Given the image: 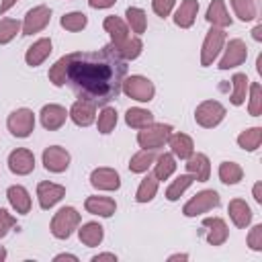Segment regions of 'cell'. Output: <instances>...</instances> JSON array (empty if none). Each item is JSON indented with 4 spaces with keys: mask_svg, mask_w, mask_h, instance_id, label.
I'll return each instance as SVG.
<instances>
[{
    "mask_svg": "<svg viewBox=\"0 0 262 262\" xmlns=\"http://www.w3.org/2000/svg\"><path fill=\"white\" fill-rule=\"evenodd\" d=\"M127 76V61L119 55L115 45H104L98 51L70 53L66 84L82 100L96 106H106L123 92Z\"/></svg>",
    "mask_w": 262,
    "mask_h": 262,
    "instance_id": "6da1fadb",
    "label": "cell"
},
{
    "mask_svg": "<svg viewBox=\"0 0 262 262\" xmlns=\"http://www.w3.org/2000/svg\"><path fill=\"white\" fill-rule=\"evenodd\" d=\"M172 135V127L166 123H151L137 133V143L143 149H160L164 143H168V137Z\"/></svg>",
    "mask_w": 262,
    "mask_h": 262,
    "instance_id": "7a4b0ae2",
    "label": "cell"
},
{
    "mask_svg": "<svg viewBox=\"0 0 262 262\" xmlns=\"http://www.w3.org/2000/svg\"><path fill=\"white\" fill-rule=\"evenodd\" d=\"M80 225V213L74 207H61L51 219V233L57 239H68Z\"/></svg>",
    "mask_w": 262,
    "mask_h": 262,
    "instance_id": "3957f363",
    "label": "cell"
},
{
    "mask_svg": "<svg viewBox=\"0 0 262 262\" xmlns=\"http://www.w3.org/2000/svg\"><path fill=\"white\" fill-rule=\"evenodd\" d=\"M129 98L139 100V102H149L156 94V88L151 84L149 78L145 76H129L123 80V88H121Z\"/></svg>",
    "mask_w": 262,
    "mask_h": 262,
    "instance_id": "277c9868",
    "label": "cell"
},
{
    "mask_svg": "<svg viewBox=\"0 0 262 262\" xmlns=\"http://www.w3.org/2000/svg\"><path fill=\"white\" fill-rule=\"evenodd\" d=\"M223 119H225V106L219 100H205L194 111V121L205 129L217 127Z\"/></svg>",
    "mask_w": 262,
    "mask_h": 262,
    "instance_id": "5b68a950",
    "label": "cell"
},
{
    "mask_svg": "<svg viewBox=\"0 0 262 262\" xmlns=\"http://www.w3.org/2000/svg\"><path fill=\"white\" fill-rule=\"evenodd\" d=\"M225 45V31L219 27H211L205 41H203V49H201V66H211L217 55L221 53Z\"/></svg>",
    "mask_w": 262,
    "mask_h": 262,
    "instance_id": "8992f818",
    "label": "cell"
},
{
    "mask_svg": "<svg viewBox=\"0 0 262 262\" xmlns=\"http://www.w3.org/2000/svg\"><path fill=\"white\" fill-rule=\"evenodd\" d=\"M6 125H8V131L14 135V137H29L35 129V115L33 111L29 108H16L8 115L6 119Z\"/></svg>",
    "mask_w": 262,
    "mask_h": 262,
    "instance_id": "52a82bcc",
    "label": "cell"
},
{
    "mask_svg": "<svg viewBox=\"0 0 262 262\" xmlns=\"http://www.w3.org/2000/svg\"><path fill=\"white\" fill-rule=\"evenodd\" d=\"M219 201H221V199H219L217 190H201V192H196V194L184 205L182 213H184L186 217H196V215H201V213H207V211L219 207Z\"/></svg>",
    "mask_w": 262,
    "mask_h": 262,
    "instance_id": "ba28073f",
    "label": "cell"
},
{
    "mask_svg": "<svg viewBox=\"0 0 262 262\" xmlns=\"http://www.w3.org/2000/svg\"><path fill=\"white\" fill-rule=\"evenodd\" d=\"M51 20V8L45 4H39L35 8H31L23 20V35H33L43 31Z\"/></svg>",
    "mask_w": 262,
    "mask_h": 262,
    "instance_id": "9c48e42d",
    "label": "cell"
},
{
    "mask_svg": "<svg viewBox=\"0 0 262 262\" xmlns=\"http://www.w3.org/2000/svg\"><path fill=\"white\" fill-rule=\"evenodd\" d=\"M246 57H248V47H246V43L242 41V39H231L229 43H227V47H225V53H223V57H221V61H219V70H229V68H237V66H242L244 61H246Z\"/></svg>",
    "mask_w": 262,
    "mask_h": 262,
    "instance_id": "30bf717a",
    "label": "cell"
},
{
    "mask_svg": "<svg viewBox=\"0 0 262 262\" xmlns=\"http://www.w3.org/2000/svg\"><path fill=\"white\" fill-rule=\"evenodd\" d=\"M8 168L12 174H18V176H27L33 172L35 168V156L31 149H25V147H18L14 151H10L8 156Z\"/></svg>",
    "mask_w": 262,
    "mask_h": 262,
    "instance_id": "8fae6325",
    "label": "cell"
},
{
    "mask_svg": "<svg viewBox=\"0 0 262 262\" xmlns=\"http://www.w3.org/2000/svg\"><path fill=\"white\" fill-rule=\"evenodd\" d=\"M43 166L47 172H66L70 166V154L59 145H51L43 151Z\"/></svg>",
    "mask_w": 262,
    "mask_h": 262,
    "instance_id": "7c38bea8",
    "label": "cell"
},
{
    "mask_svg": "<svg viewBox=\"0 0 262 262\" xmlns=\"http://www.w3.org/2000/svg\"><path fill=\"white\" fill-rule=\"evenodd\" d=\"M66 194V186L55 184V182H39L37 184V199H39V207L41 209H51L53 205H57Z\"/></svg>",
    "mask_w": 262,
    "mask_h": 262,
    "instance_id": "4fadbf2b",
    "label": "cell"
},
{
    "mask_svg": "<svg viewBox=\"0 0 262 262\" xmlns=\"http://www.w3.org/2000/svg\"><path fill=\"white\" fill-rule=\"evenodd\" d=\"M68 117L78 125V127H88L94 123L96 119V104L88 102V100H76L68 113Z\"/></svg>",
    "mask_w": 262,
    "mask_h": 262,
    "instance_id": "5bb4252c",
    "label": "cell"
},
{
    "mask_svg": "<svg viewBox=\"0 0 262 262\" xmlns=\"http://www.w3.org/2000/svg\"><path fill=\"white\" fill-rule=\"evenodd\" d=\"M90 184L98 190H117L121 186V178L113 168H96L90 174Z\"/></svg>",
    "mask_w": 262,
    "mask_h": 262,
    "instance_id": "9a60e30c",
    "label": "cell"
},
{
    "mask_svg": "<svg viewBox=\"0 0 262 262\" xmlns=\"http://www.w3.org/2000/svg\"><path fill=\"white\" fill-rule=\"evenodd\" d=\"M102 27H104V31L108 33V37H111V43L115 45V47H121L127 39H129V27H127V23L123 20V18H119V16H106L104 18V23H102Z\"/></svg>",
    "mask_w": 262,
    "mask_h": 262,
    "instance_id": "2e32d148",
    "label": "cell"
},
{
    "mask_svg": "<svg viewBox=\"0 0 262 262\" xmlns=\"http://www.w3.org/2000/svg\"><path fill=\"white\" fill-rule=\"evenodd\" d=\"M39 117H41V125H43L45 129L55 131V129H59V127L66 123L68 111H66L63 106H59V104H45V106L41 108Z\"/></svg>",
    "mask_w": 262,
    "mask_h": 262,
    "instance_id": "e0dca14e",
    "label": "cell"
},
{
    "mask_svg": "<svg viewBox=\"0 0 262 262\" xmlns=\"http://www.w3.org/2000/svg\"><path fill=\"white\" fill-rule=\"evenodd\" d=\"M203 227H207V242L211 246L225 244V239L229 235V229H227V225H225V221L221 217H207V219H203Z\"/></svg>",
    "mask_w": 262,
    "mask_h": 262,
    "instance_id": "ac0fdd59",
    "label": "cell"
},
{
    "mask_svg": "<svg viewBox=\"0 0 262 262\" xmlns=\"http://www.w3.org/2000/svg\"><path fill=\"white\" fill-rule=\"evenodd\" d=\"M186 170L188 174L194 176L196 182H207L209 180V174H211V164H209V158L205 154H190L186 158Z\"/></svg>",
    "mask_w": 262,
    "mask_h": 262,
    "instance_id": "d6986e66",
    "label": "cell"
},
{
    "mask_svg": "<svg viewBox=\"0 0 262 262\" xmlns=\"http://www.w3.org/2000/svg\"><path fill=\"white\" fill-rule=\"evenodd\" d=\"M84 207L88 213L98 215V217H111L117 211V203L111 196H88L84 201Z\"/></svg>",
    "mask_w": 262,
    "mask_h": 262,
    "instance_id": "ffe728a7",
    "label": "cell"
},
{
    "mask_svg": "<svg viewBox=\"0 0 262 262\" xmlns=\"http://www.w3.org/2000/svg\"><path fill=\"white\" fill-rule=\"evenodd\" d=\"M49 53H51V39H39L27 49L25 61H27V66L35 68V66H41L49 57Z\"/></svg>",
    "mask_w": 262,
    "mask_h": 262,
    "instance_id": "44dd1931",
    "label": "cell"
},
{
    "mask_svg": "<svg viewBox=\"0 0 262 262\" xmlns=\"http://www.w3.org/2000/svg\"><path fill=\"white\" fill-rule=\"evenodd\" d=\"M227 213H229V217H231L233 225H235V227H239V229L248 227V225H250V221H252V211H250L248 203H246V201H242V199H233V201H229Z\"/></svg>",
    "mask_w": 262,
    "mask_h": 262,
    "instance_id": "7402d4cb",
    "label": "cell"
},
{
    "mask_svg": "<svg viewBox=\"0 0 262 262\" xmlns=\"http://www.w3.org/2000/svg\"><path fill=\"white\" fill-rule=\"evenodd\" d=\"M168 145L172 149V156L180 158V160H186L194 151V143L186 133H172L168 137Z\"/></svg>",
    "mask_w": 262,
    "mask_h": 262,
    "instance_id": "603a6c76",
    "label": "cell"
},
{
    "mask_svg": "<svg viewBox=\"0 0 262 262\" xmlns=\"http://www.w3.org/2000/svg\"><path fill=\"white\" fill-rule=\"evenodd\" d=\"M6 196H8V203L12 205V209H14L16 213L25 215V213L31 211V196H29V192H27L25 186H20V184L10 186V188L6 190Z\"/></svg>",
    "mask_w": 262,
    "mask_h": 262,
    "instance_id": "cb8c5ba5",
    "label": "cell"
},
{
    "mask_svg": "<svg viewBox=\"0 0 262 262\" xmlns=\"http://www.w3.org/2000/svg\"><path fill=\"white\" fill-rule=\"evenodd\" d=\"M196 12H199V2L196 0H182L178 10L174 12V23L180 29H188V27H192V23L196 18Z\"/></svg>",
    "mask_w": 262,
    "mask_h": 262,
    "instance_id": "d4e9b609",
    "label": "cell"
},
{
    "mask_svg": "<svg viewBox=\"0 0 262 262\" xmlns=\"http://www.w3.org/2000/svg\"><path fill=\"white\" fill-rule=\"evenodd\" d=\"M205 18H207L213 27H219V29H225V27L231 25V16L227 14L223 0H213V2L209 4V8H207Z\"/></svg>",
    "mask_w": 262,
    "mask_h": 262,
    "instance_id": "484cf974",
    "label": "cell"
},
{
    "mask_svg": "<svg viewBox=\"0 0 262 262\" xmlns=\"http://www.w3.org/2000/svg\"><path fill=\"white\" fill-rule=\"evenodd\" d=\"M78 237H80V242H82L84 246L96 248V246L102 242V237H104V229H102L100 223L90 221V223H84V225L78 229Z\"/></svg>",
    "mask_w": 262,
    "mask_h": 262,
    "instance_id": "4316f807",
    "label": "cell"
},
{
    "mask_svg": "<svg viewBox=\"0 0 262 262\" xmlns=\"http://www.w3.org/2000/svg\"><path fill=\"white\" fill-rule=\"evenodd\" d=\"M158 151H160V149H141V151H137V154L131 158V162H129V170L135 172V174L147 172V168L156 162Z\"/></svg>",
    "mask_w": 262,
    "mask_h": 262,
    "instance_id": "83f0119b",
    "label": "cell"
},
{
    "mask_svg": "<svg viewBox=\"0 0 262 262\" xmlns=\"http://www.w3.org/2000/svg\"><path fill=\"white\" fill-rule=\"evenodd\" d=\"M174 170H176L174 156L172 154H166V151L164 154H158V158L154 162V176L158 180H166V178H170L174 174Z\"/></svg>",
    "mask_w": 262,
    "mask_h": 262,
    "instance_id": "f1b7e54d",
    "label": "cell"
},
{
    "mask_svg": "<svg viewBox=\"0 0 262 262\" xmlns=\"http://www.w3.org/2000/svg\"><path fill=\"white\" fill-rule=\"evenodd\" d=\"M125 123L129 127H133V129H143V127L154 123V115L149 111H145V108L135 106V108H129L125 113Z\"/></svg>",
    "mask_w": 262,
    "mask_h": 262,
    "instance_id": "f546056e",
    "label": "cell"
},
{
    "mask_svg": "<svg viewBox=\"0 0 262 262\" xmlns=\"http://www.w3.org/2000/svg\"><path fill=\"white\" fill-rule=\"evenodd\" d=\"M260 143H262V127H250L237 135V145L246 151L258 149Z\"/></svg>",
    "mask_w": 262,
    "mask_h": 262,
    "instance_id": "4dcf8cb0",
    "label": "cell"
},
{
    "mask_svg": "<svg viewBox=\"0 0 262 262\" xmlns=\"http://www.w3.org/2000/svg\"><path fill=\"white\" fill-rule=\"evenodd\" d=\"M231 84H233V90H231V104L239 106V104H244V100H246V96H248L250 80H248L246 74H233Z\"/></svg>",
    "mask_w": 262,
    "mask_h": 262,
    "instance_id": "1f68e13d",
    "label": "cell"
},
{
    "mask_svg": "<svg viewBox=\"0 0 262 262\" xmlns=\"http://www.w3.org/2000/svg\"><path fill=\"white\" fill-rule=\"evenodd\" d=\"M125 16H127V25L131 27V31L139 37L141 33H145V27H147V16L141 8H135V6H129L125 10Z\"/></svg>",
    "mask_w": 262,
    "mask_h": 262,
    "instance_id": "d6a6232c",
    "label": "cell"
},
{
    "mask_svg": "<svg viewBox=\"0 0 262 262\" xmlns=\"http://www.w3.org/2000/svg\"><path fill=\"white\" fill-rule=\"evenodd\" d=\"M244 176V170L235 162H221L219 164V178L223 184H237Z\"/></svg>",
    "mask_w": 262,
    "mask_h": 262,
    "instance_id": "836d02e7",
    "label": "cell"
},
{
    "mask_svg": "<svg viewBox=\"0 0 262 262\" xmlns=\"http://www.w3.org/2000/svg\"><path fill=\"white\" fill-rule=\"evenodd\" d=\"M158 182H160V180H158L154 174H147V176L141 180L139 188H137V194H135L137 203H149V201L156 196V192H158Z\"/></svg>",
    "mask_w": 262,
    "mask_h": 262,
    "instance_id": "e575fe53",
    "label": "cell"
},
{
    "mask_svg": "<svg viewBox=\"0 0 262 262\" xmlns=\"http://www.w3.org/2000/svg\"><path fill=\"white\" fill-rule=\"evenodd\" d=\"M192 182H194V176H192V174H182V176H178V178L166 188V199H168V201H178V199L184 194V190H186Z\"/></svg>",
    "mask_w": 262,
    "mask_h": 262,
    "instance_id": "d590c367",
    "label": "cell"
},
{
    "mask_svg": "<svg viewBox=\"0 0 262 262\" xmlns=\"http://www.w3.org/2000/svg\"><path fill=\"white\" fill-rule=\"evenodd\" d=\"M68 61H70V53L59 57L51 68H49V82L53 86H63L66 84V74H68Z\"/></svg>",
    "mask_w": 262,
    "mask_h": 262,
    "instance_id": "8d00e7d4",
    "label": "cell"
},
{
    "mask_svg": "<svg viewBox=\"0 0 262 262\" xmlns=\"http://www.w3.org/2000/svg\"><path fill=\"white\" fill-rule=\"evenodd\" d=\"M115 49L119 51V55H121L125 61H131V59L139 57V53H141V49H143V43H141L139 37H129L121 47H115Z\"/></svg>",
    "mask_w": 262,
    "mask_h": 262,
    "instance_id": "74e56055",
    "label": "cell"
},
{
    "mask_svg": "<svg viewBox=\"0 0 262 262\" xmlns=\"http://www.w3.org/2000/svg\"><path fill=\"white\" fill-rule=\"evenodd\" d=\"M59 25H61L66 31L76 33V31H82V29L88 25V16H86L84 12H68V14L61 16Z\"/></svg>",
    "mask_w": 262,
    "mask_h": 262,
    "instance_id": "f35d334b",
    "label": "cell"
},
{
    "mask_svg": "<svg viewBox=\"0 0 262 262\" xmlns=\"http://www.w3.org/2000/svg\"><path fill=\"white\" fill-rule=\"evenodd\" d=\"M96 125H98V131L100 133H111L113 129H115V125H117V111L113 108V106H104L100 113H98V121H96Z\"/></svg>",
    "mask_w": 262,
    "mask_h": 262,
    "instance_id": "ab89813d",
    "label": "cell"
},
{
    "mask_svg": "<svg viewBox=\"0 0 262 262\" xmlns=\"http://www.w3.org/2000/svg\"><path fill=\"white\" fill-rule=\"evenodd\" d=\"M231 8L244 23L256 18V2L254 0H231Z\"/></svg>",
    "mask_w": 262,
    "mask_h": 262,
    "instance_id": "60d3db41",
    "label": "cell"
},
{
    "mask_svg": "<svg viewBox=\"0 0 262 262\" xmlns=\"http://www.w3.org/2000/svg\"><path fill=\"white\" fill-rule=\"evenodd\" d=\"M248 92H250V104H248V111L252 117H260L262 115V86L258 82H252L248 86Z\"/></svg>",
    "mask_w": 262,
    "mask_h": 262,
    "instance_id": "b9f144b4",
    "label": "cell"
},
{
    "mask_svg": "<svg viewBox=\"0 0 262 262\" xmlns=\"http://www.w3.org/2000/svg\"><path fill=\"white\" fill-rule=\"evenodd\" d=\"M18 31H20V23L18 20H14V18H2L0 20V45L12 41Z\"/></svg>",
    "mask_w": 262,
    "mask_h": 262,
    "instance_id": "7bdbcfd3",
    "label": "cell"
},
{
    "mask_svg": "<svg viewBox=\"0 0 262 262\" xmlns=\"http://www.w3.org/2000/svg\"><path fill=\"white\" fill-rule=\"evenodd\" d=\"M248 246L254 252H262V225H254L248 233Z\"/></svg>",
    "mask_w": 262,
    "mask_h": 262,
    "instance_id": "ee69618b",
    "label": "cell"
},
{
    "mask_svg": "<svg viewBox=\"0 0 262 262\" xmlns=\"http://www.w3.org/2000/svg\"><path fill=\"white\" fill-rule=\"evenodd\" d=\"M174 4H176V0H151L154 12H156L158 16H162V18H166V16L172 12Z\"/></svg>",
    "mask_w": 262,
    "mask_h": 262,
    "instance_id": "f6af8a7d",
    "label": "cell"
},
{
    "mask_svg": "<svg viewBox=\"0 0 262 262\" xmlns=\"http://www.w3.org/2000/svg\"><path fill=\"white\" fill-rule=\"evenodd\" d=\"M14 225H16V219L6 209H0V237H4L8 233V229H12Z\"/></svg>",
    "mask_w": 262,
    "mask_h": 262,
    "instance_id": "bcb514c9",
    "label": "cell"
},
{
    "mask_svg": "<svg viewBox=\"0 0 262 262\" xmlns=\"http://www.w3.org/2000/svg\"><path fill=\"white\" fill-rule=\"evenodd\" d=\"M117 0H88V4L92 6V8H108V6H113Z\"/></svg>",
    "mask_w": 262,
    "mask_h": 262,
    "instance_id": "7dc6e473",
    "label": "cell"
},
{
    "mask_svg": "<svg viewBox=\"0 0 262 262\" xmlns=\"http://www.w3.org/2000/svg\"><path fill=\"white\" fill-rule=\"evenodd\" d=\"M104 260H108V262H117V256H115V254H111V252H106V254H98V256H92V262H104Z\"/></svg>",
    "mask_w": 262,
    "mask_h": 262,
    "instance_id": "c3c4849f",
    "label": "cell"
},
{
    "mask_svg": "<svg viewBox=\"0 0 262 262\" xmlns=\"http://www.w3.org/2000/svg\"><path fill=\"white\" fill-rule=\"evenodd\" d=\"M252 192H254V201L256 203H262V182H256Z\"/></svg>",
    "mask_w": 262,
    "mask_h": 262,
    "instance_id": "681fc988",
    "label": "cell"
},
{
    "mask_svg": "<svg viewBox=\"0 0 262 262\" xmlns=\"http://www.w3.org/2000/svg\"><path fill=\"white\" fill-rule=\"evenodd\" d=\"M14 4H16V0H2L0 2V14H4L6 10H10Z\"/></svg>",
    "mask_w": 262,
    "mask_h": 262,
    "instance_id": "f907efd6",
    "label": "cell"
},
{
    "mask_svg": "<svg viewBox=\"0 0 262 262\" xmlns=\"http://www.w3.org/2000/svg\"><path fill=\"white\" fill-rule=\"evenodd\" d=\"M53 260H55V262H61V260H72V262H78V256H74V254H57Z\"/></svg>",
    "mask_w": 262,
    "mask_h": 262,
    "instance_id": "816d5d0a",
    "label": "cell"
},
{
    "mask_svg": "<svg viewBox=\"0 0 262 262\" xmlns=\"http://www.w3.org/2000/svg\"><path fill=\"white\" fill-rule=\"evenodd\" d=\"M252 37H254V41H262V25H256L252 29Z\"/></svg>",
    "mask_w": 262,
    "mask_h": 262,
    "instance_id": "f5cc1de1",
    "label": "cell"
},
{
    "mask_svg": "<svg viewBox=\"0 0 262 262\" xmlns=\"http://www.w3.org/2000/svg\"><path fill=\"white\" fill-rule=\"evenodd\" d=\"M186 258H188V254H172L168 260H170V262H174V260H186Z\"/></svg>",
    "mask_w": 262,
    "mask_h": 262,
    "instance_id": "db71d44e",
    "label": "cell"
},
{
    "mask_svg": "<svg viewBox=\"0 0 262 262\" xmlns=\"http://www.w3.org/2000/svg\"><path fill=\"white\" fill-rule=\"evenodd\" d=\"M4 258H6V250H4V248H2V246H0V262H2V260H4Z\"/></svg>",
    "mask_w": 262,
    "mask_h": 262,
    "instance_id": "11a10c76",
    "label": "cell"
}]
</instances>
